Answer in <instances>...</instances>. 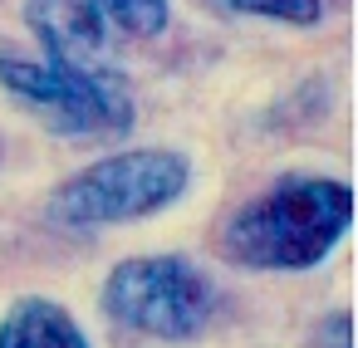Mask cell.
Masks as SVG:
<instances>
[{"label":"cell","instance_id":"obj_1","mask_svg":"<svg viewBox=\"0 0 358 348\" xmlns=\"http://www.w3.org/2000/svg\"><path fill=\"white\" fill-rule=\"evenodd\" d=\"M353 191L338 177L289 172L250 196L221 231V255L241 270H314L348 235Z\"/></svg>","mask_w":358,"mask_h":348},{"label":"cell","instance_id":"obj_2","mask_svg":"<svg viewBox=\"0 0 358 348\" xmlns=\"http://www.w3.org/2000/svg\"><path fill=\"white\" fill-rule=\"evenodd\" d=\"M192 182L187 152L172 147H128L113 157L89 162L59 191L50 196V221L69 231H99V226H128L143 216L167 211Z\"/></svg>","mask_w":358,"mask_h":348},{"label":"cell","instance_id":"obj_3","mask_svg":"<svg viewBox=\"0 0 358 348\" xmlns=\"http://www.w3.org/2000/svg\"><path fill=\"white\" fill-rule=\"evenodd\" d=\"M103 314L143 338L187 343L216 314V284L187 255H128L103 280Z\"/></svg>","mask_w":358,"mask_h":348},{"label":"cell","instance_id":"obj_4","mask_svg":"<svg viewBox=\"0 0 358 348\" xmlns=\"http://www.w3.org/2000/svg\"><path fill=\"white\" fill-rule=\"evenodd\" d=\"M25 25L40 40V64L74 84L108 123V133L133 128V94L108 55V20L94 0H25Z\"/></svg>","mask_w":358,"mask_h":348},{"label":"cell","instance_id":"obj_5","mask_svg":"<svg viewBox=\"0 0 358 348\" xmlns=\"http://www.w3.org/2000/svg\"><path fill=\"white\" fill-rule=\"evenodd\" d=\"M0 89H6L15 103H25V108H30L45 128H55V133H74V138L108 133L103 113H99L74 84H64L55 69H45L40 59L0 55Z\"/></svg>","mask_w":358,"mask_h":348},{"label":"cell","instance_id":"obj_6","mask_svg":"<svg viewBox=\"0 0 358 348\" xmlns=\"http://www.w3.org/2000/svg\"><path fill=\"white\" fill-rule=\"evenodd\" d=\"M0 348H89V338L59 299L25 294L0 319Z\"/></svg>","mask_w":358,"mask_h":348},{"label":"cell","instance_id":"obj_7","mask_svg":"<svg viewBox=\"0 0 358 348\" xmlns=\"http://www.w3.org/2000/svg\"><path fill=\"white\" fill-rule=\"evenodd\" d=\"M94 6L103 10L108 25H118V30L138 35V40L162 35L167 30V10H172L167 0H94Z\"/></svg>","mask_w":358,"mask_h":348},{"label":"cell","instance_id":"obj_8","mask_svg":"<svg viewBox=\"0 0 358 348\" xmlns=\"http://www.w3.org/2000/svg\"><path fill=\"white\" fill-rule=\"evenodd\" d=\"M236 15H260V20H280V25H319L324 6L319 0H221Z\"/></svg>","mask_w":358,"mask_h":348}]
</instances>
